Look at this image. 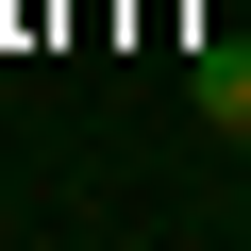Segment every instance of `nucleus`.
Here are the masks:
<instances>
[{"label": "nucleus", "instance_id": "1", "mask_svg": "<svg viewBox=\"0 0 251 251\" xmlns=\"http://www.w3.org/2000/svg\"><path fill=\"white\" fill-rule=\"evenodd\" d=\"M184 84H201V117H218V134H234V151H251V50H201V67H184Z\"/></svg>", "mask_w": 251, "mask_h": 251}]
</instances>
